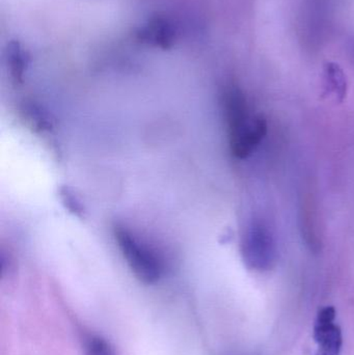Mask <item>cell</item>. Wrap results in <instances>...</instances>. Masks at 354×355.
Masks as SVG:
<instances>
[{"instance_id": "obj_1", "label": "cell", "mask_w": 354, "mask_h": 355, "mask_svg": "<svg viewBox=\"0 0 354 355\" xmlns=\"http://www.w3.org/2000/svg\"><path fill=\"white\" fill-rule=\"evenodd\" d=\"M229 147L238 159H247L267 135V121L263 114H251L247 99H235L222 108Z\"/></svg>"}, {"instance_id": "obj_2", "label": "cell", "mask_w": 354, "mask_h": 355, "mask_svg": "<svg viewBox=\"0 0 354 355\" xmlns=\"http://www.w3.org/2000/svg\"><path fill=\"white\" fill-rule=\"evenodd\" d=\"M240 250L245 266L251 270L264 272L276 266V239L269 227L260 219H253L243 230Z\"/></svg>"}, {"instance_id": "obj_3", "label": "cell", "mask_w": 354, "mask_h": 355, "mask_svg": "<svg viewBox=\"0 0 354 355\" xmlns=\"http://www.w3.org/2000/svg\"><path fill=\"white\" fill-rule=\"evenodd\" d=\"M313 338L316 344L313 355H341L342 331L336 323L334 306H326L319 311L314 324Z\"/></svg>"}, {"instance_id": "obj_4", "label": "cell", "mask_w": 354, "mask_h": 355, "mask_svg": "<svg viewBox=\"0 0 354 355\" xmlns=\"http://www.w3.org/2000/svg\"><path fill=\"white\" fill-rule=\"evenodd\" d=\"M328 3L326 0H309L301 14V33L306 45H321L328 29Z\"/></svg>"}, {"instance_id": "obj_5", "label": "cell", "mask_w": 354, "mask_h": 355, "mask_svg": "<svg viewBox=\"0 0 354 355\" xmlns=\"http://www.w3.org/2000/svg\"><path fill=\"white\" fill-rule=\"evenodd\" d=\"M324 89L326 96L337 103H342L348 93V81L340 64L328 62L324 67Z\"/></svg>"}, {"instance_id": "obj_6", "label": "cell", "mask_w": 354, "mask_h": 355, "mask_svg": "<svg viewBox=\"0 0 354 355\" xmlns=\"http://www.w3.org/2000/svg\"><path fill=\"white\" fill-rule=\"evenodd\" d=\"M85 355H116V352L103 338L91 337L85 343Z\"/></svg>"}, {"instance_id": "obj_7", "label": "cell", "mask_w": 354, "mask_h": 355, "mask_svg": "<svg viewBox=\"0 0 354 355\" xmlns=\"http://www.w3.org/2000/svg\"><path fill=\"white\" fill-rule=\"evenodd\" d=\"M349 52H351V58L354 62V39L349 42Z\"/></svg>"}]
</instances>
